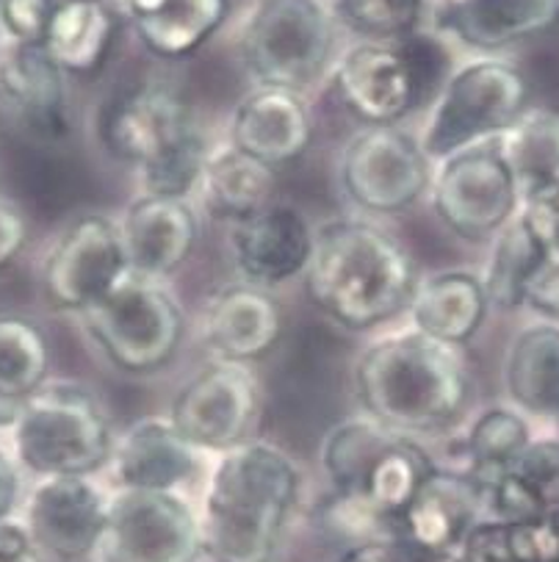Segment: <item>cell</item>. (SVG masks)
<instances>
[{"label":"cell","instance_id":"obj_17","mask_svg":"<svg viewBox=\"0 0 559 562\" xmlns=\"http://www.w3.org/2000/svg\"><path fill=\"white\" fill-rule=\"evenodd\" d=\"M484 518L482 487L471 474L438 471L427 476L396 524V543L424 557L451 560Z\"/></svg>","mask_w":559,"mask_h":562},{"label":"cell","instance_id":"obj_11","mask_svg":"<svg viewBox=\"0 0 559 562\" xmlns=\"http://www.w3.org/2000/svg\"><path fill=\"white\" fill-rule=\"evenodd\" d=\"M438 220L466 241L499 236L521 211L515 175L504 158L502 139H488L440 161L433 178Z\"/></svg>","mask_w":559,"mask_h":562},{"label":"cell","instance_id":"obj_14","mask_svg":"<svg viewBox=\"0 0 559 562\" xmlns=\"http://www.w3.org/2000/svg\"><path fill=\"white\" fill-rule=\"evenodd\" d=\"M258 378L247 363L214 360L200 369L169 407V422L197 452H231L258 422Z\"/></svg>","mask_w":559,"mask_h":562},{"label":"cell","instance_id":"obj_3","mask_svg":"<svg viewBox=\"0 0 559 562\" xmlns=\"http://www.w3.org/2000/svg\"><path fill=\"white\" fill-rule=\"evenodd\" d=\"M418 285L413 256L382 227L335 220L316 231L305 294L344 330L364 333L402 316Z\"/></svg>","mask_w":559,"mask_h":562},{"label":"cell","instance_id":"obj_1","mask_svg":"<svg viewBox=\"0 0 559 562\" xmlns=\"http://www.w3.org/2000/svg\"><path fill=\"white\" fill-rule=\"evenodd\" d=\"M302 474L291 454L247 441L220 458L202 502V551L214 562H275L300 507Z\"/></svg>","mask_w":559,"mask_h":562},{"label":"cell","instance_id":"obj_32","mask_svg":"<svg viewBox=\"0 0 559 562\" xmlns=\"http://www.w3.org/2000/svg\"><path fill=\"white\" fill-rule=\"evenodd\" d=\"M546 261V249L537 244V238L521 222V216H515L499 233L496 244H493L491 261H488V269L482 274V283L491 305L502 307V311H515V307L526 305L532 283H535V278L540 274Z\"/></svg>","mask_w":559,"mask_h":562},{"label":"cell","instance_id":"obj_18","mask_svg":"<svg viewBox=\"0 0 559 562\" xmlns=\"http://www.w3.org/2000/svg\"><path fill=\"white\" fill-rule=\"evenodd\" d=\"M231 249L244 280L269 291L305 278L316 249V231L297 209L271 203L233 225Z\"/></svg>","mask_w":559,"mask_h":562},{"label":"cell","instance_id":"obj_30","mask_svg":"<svg viewBox=\"0 0 559 562\" xmlns=\"http://www.w3.org/2000/svg\"><path fill=\"white\" fill-rule=\"evenodd\" d=\"M504 380L515 405L559 418V325L543 322L521 330L507 352Z\"/></svg>","mask_w":559,"mask_h":562},{"label":"cell","instance_id":"obj_41","mask_svg":"<svg viewBox=\"0 0 559 562\" xmlns=\"http://www.w3.org/2000/svg\"><path fill=\"white\" fill-rule=\"evenodd\" d=\"M0 562H42L40 546L25 524L0 521Z\"/></svg>","mask_w":559,"mask_h":562},{"label":"cell","instance_id":"obj_42","mask_svg":"<svg viewBox=\"0 0 559 562\" xmlns=\"http://www.w3.org/2000/svg\"><path fill=\"white\" fill-rule=\"evenodd\" d=\"M20 496V474L14 460L0 449V521H7Z\"/></svg>","mask_w":559,"mask_h":562},{"label":"cell","instance_id":"obj_28","mask_svg":"<svg viewBox=\"0 0 559 562\" xmlns=\"http://www.w3.org/2000/svg\"><path fill=\"white\" fill-rule=\"evenodd\" d=\"M277 169L247 156L236 145H220L208 156L202 169V205L220 222H244L271 205Z\"/></svg>","mask_w":559,"mask_h":562},{"label":"cell","instance_id":"obj_34","mask_svg":"<svg viewBox=\"0 0 559 562\" xmlns=\"http://www.w3.org/2000/svg\"><path fill=\"white\" fill-rule=\"evenodd\" d=\"M529 424L518 413L507 407H488L473 422L466 438L468 474L479 482V487L488 485L493 476L510 469L529 449Z\"/></svg>","mask_w":559,"mask_h":562},{"label":"cell","instance_id":"obj_15","mask_svg":"<svg viewBox=\"0 0 559 562\" xmlns=\"http://www.w3.org/2000/svg\"><path fill=\"white\" fill-rule=\"evenodd\" d=\"M127 278L133 272L122 231L103 214H87L72 222L53 244L42 269L47 300L78 316L114 294Z\"/></svg>","mask_w":559,"mask_h":562},{"label":"cell","instance_id":"obj_6","mask_svg":"<svg viewBox=\"0 0 559 562\" xmlns=\"http://www.w3.org/2000/svg\"><path fill=\"white\" fill-rule=\"evenodd\" d=\"M449 78V50L438 36L418 29L402 40L353 47L335 67L333 87L340 105L366 128H385L435 103Z\"/></svg>","mask_w":559,"mask_h":562},{"label":"cell","instance_id":"obj_39","mask_svg":"<svg viewBox=\"0 0 559 562\" xmlns=\"http://www.w3.org/2000/svg\"><path fill=\"white\" fill-rule=\"evenodd\" d=\"M340 562H451L444 557H424L410 551L396 540H371V543H355L340 557Z\"/></svg>","mask_w":559,"mask_h":562},{"label":"cell","instance_id":"obj_16","mask_svg":"<svg viewBox=\"0 0 559 562\" xmlns=\"http://www.w3.org/2000/svg\"><path fill=\"white\" fill-rule=\"evenodd\" d=\"M111 498L92 476H47L34 487L25 529L42 554L72 562L98 551Z\"/></svg>","mask_w":559,"mask_h":562},{"label":"cell","instance_id":"obj_27","mask_svg":"<svg viewBox=\"0 0 559 562\" xmlns=\"http://www.w3.org/2000/svg\"><path fill=\"white\" fill-rule=\"evenodd\" d=\"M138 42L161 58L200 50L227 18V0H122Z\"/></svg>","mask_w":559,"mask_h":562},{"label":"cell","instance_id":"obj_12","mask_svg":"<svg viewBox=\"0 0 559 562\" xmlns=\"http://www.w3.org/2000/svg\"><path fill=\"white\" fill-rule=\"evenodd\" d=\"M94 554L100 562H197L200 518L175 491H116Z\"/></svg>","mask_w":559,"mask_h":562},{"label":"cell","instance_id":"obj_23","mask_svg":"<svg viewBox=\"0 0 559 562\" xmlns=\"http://www.w3.org/2000/svg\"><path fill=\"white\" fill-rule=\"evenodd\" d=\"M311 139V111L302 94L291 89H253L238 103L231 122V145L275 169L297 161Z\"/></svg>","mask_w":559,"mask_h":562},{"label":"cell","instance_id":"obj_2","mask_svg":"<svg viewBox=\"0 0 559 562\" xmlns=\"http://www.w3.org/2000/svg\"><path fill=\"white\" fill-rule=\"evenodd\" d=\"M322 465L335 493L333 521L358 543L396 540L399 516L435 471L422 443L369 416L329 429Z\"/></svg>","mask_w":559,"mask_h":562},{"label":"cell","instance_id":"obj_8","mask_svg":"<svg viewBox=\"0 0 559 562\" xmlns=\"http://www.w3.org/2000/svg\"><path fill=\"white\" fill-rule=\"evenodd\" d=\"M335 14L324 0H255L238 34V53L258 87L302 92L335 53Z\"/></svg>","mask_w":559,"mask_h":562},{"label":"cell","instance_id":"obj_9","mask_svg":"<svg viewBox=\"0 0 559 562\" xmlns=\"http://www.w3.org/2000/svg\"><path fill=\"white\" fill-rule=\"evenodd\" d=\"M529 81L518 67L479 58L451 72L429 111L422 147L433 164L479 142L499 139L529 111Z\"/></svg>","mask_w":559,"mask_h":562},{"label":"cell","instance_id":"obj_24","mask_svg":"<svg viewBox=\"0 0 559 562\" xmlns=\"http://www.w3.org/2000/svg\"><path fill=\"white\" fill-rule=\"evenodd\" d=\"M197 469V449L161 416L133 422L116 438L111 471L120 491H175Z\"/></svg>","mask_w":559,"mask_h":562},{"label":"cell","instance_id":"obj_25","mask_svg":"<svg viewBox=\"0 0 559 562\" xmlns=\"http://www.w3.org/2000/svg\"><path fill=\"white\" fill-rule=\"evenodd\" d=\"M488 307L491 300L482 278L466 269H449L418 285L410 305V322L413 330L460 349L482 330Z\"/></svg>","mask_w":559,"mask_h":562},{"label":"cell","instance_id":"obj_29","mask_svg":"<svg viewBox=\"0 0 559 562\" xmlns=\"http://www.w3.org/2000/svg\"><path fill=\"white\" fill-rule=\"evenodd\" d=\"M114 34L116 20L103 0H56L42 45L67 76H94Z\"/></svg>","mask_w":559,"mask_h":562},{"label":"cell","instance_id":"obj_4","mask_svg":"<svg viewBox=\"0 0 559 562\" xmlns=\"http://www.w3.org/2000/svg\"><path fill=\"white\" fill-rule=\"evenodd\" d=\"M355 385L366 416L410 438L451 429L471 400L457 347L413 327L371 344L358 360Z\"/></svg>","mask_w":559,"mask_h":562},{"label":"cell","instance_id":"obj_35","mask_svg":"<svg viewBox=\"0 0 559 562\" xmlns=\"http://www.w3.org/2000/svg\"><path fill=\"white\" fill-rule=\"evenodd\" d=\"M335 20L366 42H393L424 23V0H329Z\"/></svg>","mask_w":559,"mask_h":562},{"label":"cell","instance_id":"obj_33","mask_svg":"<svg viewBox=\"0 0 559 562\" xmlns=\"http://www.w3.org/2000/svg\"><path fill=\"white\" fill-rule=\"evenodd\" d=\"M51 374V341L34 319L0 314V400L25 402Z\"/></svg>","mask_w":559,"mask_h":562},{"label":"cell","instance_id":"obj_36","mask_svg":"<svg viewBox=\"0 0 559 562\" xmlns=\"http://www.w3.org/2000/svg\"><path fill=\"white\" fill-rule=\"evenodd\" d=\"M56 0H0V29L9 42L42 45Z\"/></svg>","mask_w":559,"mask_h":562},{"label":"cell","instance_id":"obj_13","mask_svg":"<svg viewBox=\"0 0 559 562\" xmlns=\"http://www.w3.org/2000/svg\"><path fill=\"white\" fill-rule=\"evenodd\" d=\"M433 178L422 142L396 125L360 131L340 158L346 198L369 214H404L433 189Z\"/></svg>","mask_w":559,"mask_h":562},{"label":"cell","instance_id":"obj_7","mask_svg":"<svg viewBox=\"0 0 559 562\" xmlns=\"http://www.w3.org/2000/svg\"><path fill=\"white\" fill-rule=\"evenodd\" d=\"M14 452L40 476H92L111 463L114 429L98 396L78 383H47L20 402Z\"/></svg>","mask_w":559,"mask_h":562},{"label":"cell","instance_id":"obj_43","mask_svg":"<svg viewBox=\"0 0 559 562\" xmlns=\"http://www.w3.org/2000/svg\"><path fill=\"white\" fill-rule=\"evenodd\" d=\"M18 413H20L18 402L0 400V429L14 427V422H18Z\"/></svg>","mask_w":559,"mask_h":562},{"label":"cell","instance_id":"obj_40","mask_svg":"<svg viewBox=\"0 0 559 562\" xmlns=\"http://www.w3.org/2000/svg\"><path fill=\"white\" fill-rule=\"evenodd\" d=\"M526 305H532L537 314L548 316V319H559V258H548L543 263L540 274L526 296Z\"/></svg>","mask_w":559,"mask_h":562},{"label":"cell","instance_id":"obj_21","mask_svg":"<svg viewBox=\"0 0 559 562\" xmlns=\"http://www.w3.org/2000/svg\"><path fill=\"white\" fill-rule=\"evenodd\" d=\"M283 307L266 289L238 283L216 291L202 314V341L214 360L253 363L283 333Z\"/></svg>","mask_w":559,"mask_h":562},{"label":"cell","instance_id":"obj_26","mask_svg":"<svg viewBox=\"0 0 559 562\" xmlns=\"http://www.w3.org/2000/svg\"><path fill=\"white\" fill-rule=\"evenodd\" d=\"M484 518L535 521L559 516V441H532L510 469L482 485Z\"/></svg>","mask_w":559,"mask_h":562},{"label":"cell","instance_id":"obj_10","mask_svg":"<svg viewBox=\"0 0 559 562\" xmlns=\"http://www.w3.org/2000/svg\"><path fill=\"white\" fill-rule=\"evenodd\" d=\"M81 319L100 352L127 374H153L172 363L186 333L172 291L136 274Z\"/></svg>","mask_w":559,"mask_h":562},{"label":"cell","instance_id":"obj_19","mask_svg":"<svg viewBox=\"0 0 559 562\" xmlns=\"http://www.w3.org/2000/svg\"><path fill=\"white\" fill-rule=\"evenodd\" d=\"M64 76L45 45L0 47V103L36 139L58 142L69 131Z\"/></svg>","mask_w":559,"mask_h":562},{"label":"cell","instance_id":"obj_5","mask_svg":"<svg viewBox=\"0 0 559 562\" xmlns=\"http://www.w3.org/2000/svg\"><path fill=\"white\" fill-rule=\"evenodd\" d=\"M100 145L138 172L142 194L189 200L200 189L211 147L189 103L164 83H133L98 114Z\"/></svg>","mask_w":559,"mask_h":562},{"label":"cell","instance_id":"obj_22","mask_svg":"<svg viewBox=\"0 0 559 562\" xmlns=\"http://www.w3.org/2000/svg\"><path fill=\"white\" fill-rule=\"evenodd\" d=\"M424 20L477 50H502L559 20V0H424Z\"/></svg>","mask_w":559,"mask_h":562},{"label":"cell","instance_id":"obj_31","mask_svg":"<svg viewBox=\"0 0 559 562\" xmlns=\"http://www.w3.org/2000/svg\"><path fill=\"white\" fill-rule=\"evenodd\" d=\"M499 139L521 200L559 189V111L529 109Z\"/></svg>","mask_w":559,"mask_h":562},{"label":"cell","instance_id":"obj_20","mask_svg":"<svg viewBox=\"0 0 559 562\" xmlns=\"http://www.w3.org/2000/svg\"><path fill=\"white\" fill-rule=\"evenodd\" d=\"M120 231L131 272L161 283L191 258L200 222L189 200L142 194L127 205Z\"/></svg>","mask_w":559,"mask_h":562},{"label":"cell","instance_id":"obj_37","mask_svg":"<svg viewBox=\"0 0 559 562\" xmlns=\"http://www.w3.org/2000/svg\"><path fill=\"white\" fill-rule=\"evenodd\" d=\"M518 216L546 249V256L559 258V189L521 200Z\"/></svg>","mask_w":559,"mask_h":562},{"label":"cell","instance_id":"obj_38","mask_svg":"<svg viewBox=\"0 0 559 562\" xmlns=\"http://www.w3.org/2000/svg\"><path fill=\"white\" fill-rule=\"evenodd\" d=\"M29 244V220L12 198L0 194V272L12 267Z\"/></svg>","mask_w":559,"mask_h":562}]
</instances>
